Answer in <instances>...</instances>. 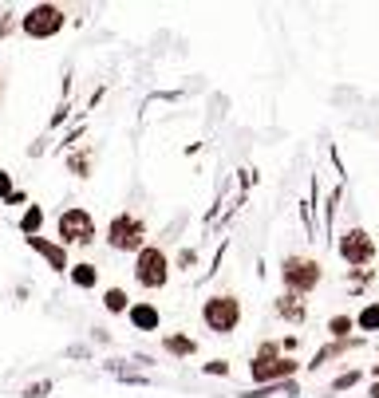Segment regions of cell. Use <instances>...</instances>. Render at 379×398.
<instances>
[{"mask_svg": "<svg viewBox=\"0 0 379 398\" xmlns=\"http://www.w3.org/2000/svg\"><path fill=\"white\" fill-rule=\"evenodd\" d=\"M281 280H284V288L289 292L305 296V292H312L320 280H324V268H320V260H312V256H284Z\"/></svg>", "mask_w": 379, "mask_h": 398, "instance_id": "1", "label": "cell"}, {"mask_svg": "<svg viewBox=\"0 0 379 398\" xmlns=\"http://www.w3.org/2000/svg\"><path fill=\"white\" fill-rule=\"evenodd\" d=\"M202 320H206L209 331L229 335V331H237V324H241V300H237V296H209V300L202 304Z\"/></svg>", "mask_w": 379, "mask_h": 398, "instance_id": "2", "label": "cell"}, {"mask_svg": "<svg viewBox=\"0 0 379 398\" xmlns=\"http://www.w3.org/2000/svg\"><path fill=\"white\" fill-rule=\"evenodd\" d=\"M107 244L119 249V253H143L147 249V225L131 213H119V217L107 225Z\"/></svg>", "mask_w": 379, "mask_h": 398, "instance_id": "3", "label": "cell"}, {"mask_svg": "<svg viewBox=\"0 0 379 398\" xmlns=\"http://www.w3.org/2000/svg\"><path fill=\"white\" fill-rule=\"evenodd\" d=\"M293 371H296V363H293V359H284L277 343H265V347L253 355V363H249V374H253V383H277V379H289Z\"/></svg>", "mask_w": 379, "mask_h": 398, "instance_id": "4", "label": "cell"}, {"mask_svg": "<svg viewBox=\"0 0 379 398\" xmlns=\"http://www.w3.org/2000/svg\"><path fill=\"white\" fill-rule=\"evenodd\" d=\"M135 280L143 284V288H162L166 280H170V260H166V253L162 249H154V244H147L143 253L135 256Z\"/></svg>", "mask_w": 379, "mask_h": 398, "instance_id": "5", "label": "cell"}, {"mask_svg": "<svg viewBox=\"0 0 379 398\" xmlns=\"http://www.w3.org/2000/svg\"><path fill=\"white\" fill-rule=\"evenodd\" d=\"M340 256L348 265H367V260H376V237L367 229H348L340 237Z\"/></svg>", "mask_w": 379, "mask_h": 398, "instance_id": "6", "label": "cell"}, {"mask_svg": "<svg viewBox=\"0 0 379 398\" xmlns=\"http://www.w3.org/2000/svg\"><path fill=\"white\" fill-rule=\"evenodd\" d=\"M60 28H63V13L56 8V4H36V8L24 16V32L28 36H36V40L56 36Z\"/></svg>", "mask_w": 379, "mask_h": 398, "instance_id": "7", "label": "cell"}, {"mask_svg": "<svg viewBox=\"0 0 379 398\" xmlns=\"http://www.w3.org/2000/svg\"><path fill=\"white\" fill-rule=\"evenodd\" d=\"M95 237V221L87 209H67L60 217V241L63 244H87Z\"/></svg>", "mask_w": 379, "mask_h": 398, "instance_id": "8", "label": "cell"}, {"mask_svg": "<svg viewBox=\"0 0 379 398\" xmlns=\"http://www.w3.org/2000/svg\"><path fill=\"white\" fill-rule=\"evenodd\" d=\"M131 324L138 327V331H159V308L154 304H131Z\"/></svg>", "mask_w": 379, "mask_h": 398, "instance_id": "9", "label": "cell"}, {"mask_svg": "<svg viewBox=\"0 0 379 398\" xmlns=\"http://www.w3.org/2000/svg\"><path fill=\"white\" fill-rule=\"evenodd\" d=\"M28 244H32L36 253L48 256V265H51V268H60V272L67 268V253H63V244H48L44 237H28Z\"/></svg>", "mask_w": 379, "mask_h": 398, "instance_id": "10", "label": "cell"}, {"mask_svg": "<svg viewBox=\"0 0 379 398\" xmlns=\"http://www.w3.org/2000/svg\"><path fill=\"white\" fill-rule=\"evenodd\" d=\"M277 312H281L284 320L300 324V320H305V304H300V296H296V292H289V296H281V300H277Z\"/></svg>", "mask_w": 379, "mask_h": 398, "instance_id": "11", "label": "cell"}, {"mask_svg": "<svg viewBox=\"0 0 379 398\" xmlns=\"http://www.w3.org/2000/svg\"><path fill=\"white\" fill-rule=\"evenodd\" d=\"M162 347L170 351V355H178V359H186V355H194L197 351V343L190 335H166L162 339Z\"/></svg>", "mask_w": 379, "mask_h": 398, "instance_id": "12", "label": "cell"}, {"mask_svg": "<svg viewBox=\"0 0 379 398\" xmlns=\"http://www.w3.org/2000/svg\"><path fill=\"white\" fill-rule=\"evenodd\" d=\"M99 268L95 265H72V284L75 288H95Z\"/></svg>", "mask_w": 379, "mask_h": 398, "instance_id": "13", "label": "cell"}, {"mask_svg": "<svg viewBox=\"0 0 379 398\" xmlns=\"http://www.w3.org/2000/svg\"><path fill=\"white\" fill-rule=\"evenodd\" d=\"M355 327H364V331H379V300H371L364 312L355 315Z\"/></svg>", "mask_w": 379, "mask_h": 398, "instance_id": "14", "label": "cell"}, {"mask_svg": "<svg viewBox=\"0 0 379 398\" xmlns=\"http://www.w3.org/2000/svg\"><path fill=\"white\" fill-rule=\"evenodd\" d=\"M103 308H107V312H131V304H127V292L122 288H107V296H103Z\"/></svg>", "mask_w": 379, "mask_h": 398, "instance_id": "15", "label": "cell"}, {"mask_svg": "<svg viewBox=\"0 0 379 398\" xmlns=\"http://www.w3.org/2000/svg\"><path fill=\"white\" fill-rule=\"evenodd\" d=\"M40 225H44V209H40V206H32V209L24 213V217H20V229H24L28 237H36V233H40Z\"/></svg>", "mask_w": 379, "mask_h": 398, "instance_id": "16", "label": "cell"}, {"mask_svg": "<svg viewBox=\"0 0 379 398\" xmlns=\"http://www.w3.org/2000/svg\"><path fill=\"white\" fill-rule=\"evenodd\" d=\"M355 327V320L352 315H332L328 320V335H336V339H348V331Z\"/></svg>", "mask_w": 379, "mask_h": 398, "instance_id": "17", "label": "cell"}, {"mask_svg": "<svg viewBox=\"0 0 379 398\" xmlns=\"http://www.w3.org/2000/svg\"><path fill=\"white\" fill-rule=\"evenodd\" d=\"M206 374H229V363H225V359H213V363H206Z\"/></svg>", "mask_w": 379, "mask_h": 398, "instance_id": "18", "label": "cell"}, {"mask_svg": "<svg viewBox=\"0 0 379 398\" xmlns=\"http://www.w3.org/2000/svg\"><path fill=\"white\" fill-rule=\"evenodd\" d=\"M355 383H360V374H355V371H348V374H340V379H336L332 386H336V390H344V386H355Z\"/></svg>", "mask_w": 379, "mask_h": 398, "instance_id": "19", "label": "cell"}, {"mask_svg": "<svg viewBox=\"0 0 379 398\" xmlns=\"http://www.w3.org/2000/svg\"><path fill=\"white\" fill-rule=\"evenodd\" d=\"M0 197H13V178L0 169Z\"/></svg>", "mask_w": 379, "mask_h": 398, "instance_id": "20", "label": "cell"}, {"mask_svg": "<svg viewBox=\"0 0 379 398\" xmlns=\"http://www.w3.org/2000/svg\"><path fill=\"white\" fill-rule=\"evenodd\" d=\"M194 260H197V253H194V249H186V253L178 256V265H182V268H190V265H194Z\"/></svg>", "mask_w": 379, "mask_h": 398, "instance_id": "21", "label": "cell"}, {"mask_svg": "<svg viewBox=\"0 0 379 398\" xmlns=\"http://www.w3.org/2000/svg\"><path fill=\"white\" fill-rule=\"evenodd\" d=\"M371 379H376V383H379V363H376V367H371Z\"/></svg>", "mask_w": 379, "mask_h": 398, "instance_id": "22", "label": "cell"}, {"mask_svg": "<svg viewBox=\"0 0 379 398\" xmlns=\"http://www.w3.org/2000/svg\"><path fill=\"white\" fill-rule=\"evenodd\" d=\"M371 398H379V383H376V390H371Z\"/></svg>", "mask_w": 379, "mask_h": 398, "instance_id": "23", "label": "cell"}]
</instances>
